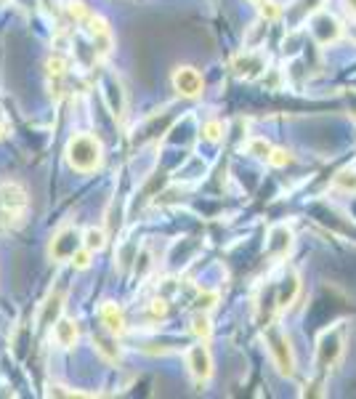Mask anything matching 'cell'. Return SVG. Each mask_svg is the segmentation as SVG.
<instances>
[{
  "mask_svg": "<svg viewBox=\"0 0 356 399\" xmlns=\"http://www.w3.org/2000/svg\"><path fill=\"white\" fill-rule=\"evenodd\" d=\"M67 162L78 173H91L101 165V141L91 133H78L67 141Z\"/></svg>",
  "mask_w": 356,
  "mask_h": 399,
  "instance_id": "cell-1",
  "label": "cell"
},
{
  "mask_svg": "<svg viewBox=\"0 0 356 399\" xmlns=\"http://www.w3.org/2000/svg\"><path fill=\"white\" fill-rule=\"evenodd\" d=\"M263 341H266V349L271 354V362L279 370V376H296V352L290 346V338L287 333L279 327L277 322L266 325V333H263Z\"/></svg>",
  "mask_w": 356,
  "mask_h": 399,
  "instance_id": "cell-2",
  "label": "cell"
},
{
  "mask_svg": "<svg viewBox=\"0 0 356 399\" xmlns=\"http://www.w3.org/2000/svg\"><path fill=\"white\" fill-rule=\"evenodd\" d=\"M343 349H346V325L340 322L335 327H327L322 336H319L317 346V367L324 370H333L340 357H343Z\"/></svg>",
  "mask_w": 356,
  "mask_h": 399,
  "instance_id": "cell-3",
  "label": "cell"
},
{
  "mask_svg": "<svg viewBox=\"0 0 356 399\" xmlns=\"http://www.w3.org/2000/svg\"><path fill=\"white\" fill-rule=\"evenodd\" d=\"M309 27H311V35H314V40H317L319 45H333V43H337V40L343 38V24H340V19H337L335 14L324 11V8H319L317 14L311 17Z\"/></svg>",
  "mask_w": 356,
  "mask_h": 399,
  "instance_id": "cell-4",
  "label": "cell"
},
{
  "mask_svg": "<svg viewBox=\"0 0 356 399\" xmlns=\"http://www.w3.org/2000/svg\"><path fill=\"white\" fill-rule=\"evenodd\" d=\"M27 208V195L19 184H0V221H19Z\"/></svg>",
  "mask_w": 356,
  "mask_h": 399,
  "instance_id": "cell-5",
  "label": "cell"
},
{
  "mask_svg": "<svg viewBox=\"0 0 356 399\" xmlns=\"http://www.w3.org/2000/svg\"><path fill=\"white\" fill-rule=\"evenodd\" d=\"M80 248H82V239H80L78 229L64 226V229L56 232V237L51 239L48 256H51V261H72V256L78 253Z\"/></svg>",
  "mask_w": 356,
  "mask_h": 399,
  "instance_id": "cell-6",
  "label": "cell"
},
{
  "mask_svg": "<svg viewBox=\"0 0 356 399\" xmlns=\"http://www.w3.org/2000/svg\"><path fill=\"white\" fill-rule=\"evenodd\" d=\"M186 365H189V373L197 383H208L213 376V357H210V349L205 346V341H199L197 346H192L186 352Z\"/></svg>",
  "mask_w": 356,
  "mask_h": 399,
  "instance_id": "cell-7",
  "label": "cell"
},
{
  "mask_svg": "<svg viewBox=\"0 0 356 399\" xmlns=\"http://www.w3.org/2000/svg\"><path fill=\"white\" fill-rule=\"evenodd\" d=\"M173 88L186 99H197L205 88V80L194 67H178L173 72Z\"/></svg>",
  "mask_w": 356,
  "mask_h": 399,
  "instance_id": "cell-8",
  "label": "cell"
},
{
  "mask_svg": "<svg viewBox=\"0 0 356 399\" xmlns=\"http://www.w3.org/2000/svg\"><path fill=\"white\" fill-rule=\"evenodd\" d=\"M99 317H101V325L107 327L109 336H122V333H125V314H122V309H120L118 303H112V301L101 303Z\"/></svg>",
  "mask_w": 356,
  "mask_h": 399,
  "instance_id": "cell-9",
  "label": "cell"
},
{
  "mask_svg": "<svg viewBox=\"0 0 356 399\" xmlns=\"http://www.w3.org/2000/svg\"><path fill=\"white\" fill-rule=\"evenodd\" d=\"M88 24V30H91V35L96 40V48H99V56H107L109 51H112V32H109V24L104 17H96V14H91V19L85 21Z\"/></svg>",
  "mask_w": 356,
  "mask_h": 399,
  "instance_id": "cell-10",
  "label": "cell"
},
{
  "mask_svg": "<svg viewBox=\"0 0 356 399\" xmlns=\"http://www.w3.org/2000/svg\"><path fill=\"white\" fill-rule=\"evenodd\" d=\"M234 69H237L239 78L250 80L263 69V59H260L258 54H253V51H245V54L237 56V61H234Z\"/></svg>",
  "mask_w": 356,
  "mask_h": 399,
  "instance_id": "cell-11",
  "label": "cell"
},
{
  "mask_svg": "<svg viewBox=\"0 0 356 399\" xmlns=\"http://www.w3.org/2000/svg\"><path fill=\"white\" fill-rule=\"evenodd\" d=\"M290 245H293V232L287 226H274L271 239H269V253L271 256H287Z\"/></svg>",
  "mask_w": 356,
  "mask_h": 399,
  "instance_id": "cell-12",
  "label": "cell"
},
{
  "mask_svg": "<svg viewBox=\"0 0 356 399\" xmlns=\"http://www.w3.org/2000/svg\"><path fill=\"white\" fill-rule=\"evenodd\" d=\"M333 189L340 192V195L356 197V168H340L333 176Z\"/></svg>",
  "mask_w": 356,
  "mask_h": 399,
  "instance_id": "cell-13",
  "label": "cell"
},
{
  "mask_svg": "<svg viewBox=\"0 0 356 399\" xmlns=\"http://www.w3.org/2000/svg\"><path fill=\"white\" fill-rule=\"evenodd\" d=\"M54 333H56L59 346L69 349V346H75V341H78V325H75L72 319H59V322L54 325Z\"/></svg>",
  "mask_w": 356,
  "mask_h": 399,
  "instance_id": "cell-14",
  "label": "cell"
},
{
  "mask_svg": "<svg viewBox=\"0 0 356 399\" xmlns=\"http://www.w3.org/2000/svg\"><path fill=\"white\" fill-rule=\"evenodd\" d=\"M61 301H64V293H61V290H56L54 296H48L45 309H43V314H40V327H48L51 322H59Z\"/></svg>",
  "mask_w": 356,
  "mask_h": 399,
  "instance_id": "cell-15",
  "label": "cell"
},
{
  "mask_svg": "<svg viewBox=\"0 0 356 399\" xmlns=\"http://www.w3.org/2000/svg\"><path fill=\"white\" fill-rule=\"evenodd\" d=\"M82 245H85L88 250H93V253L104 250V245H107V235H104V229L91 226V229L85 232V237H82Z\"/></svg>",
  "mask_w": 356,
  "mask_h": 399,
  "instance_id": "cell-16",
  "label": "cell"
},
{
  "mask_svg": "<svg viewBox=\"0 0 356 399\" xmlns=\"http://www.w3.org/2000/svg\"><path fill=\"white\" fill-rule=\"evenodd\" d=\"M258 11H260V19L266 21V24H271V21H277L282 17V6H279L277 0H263V3H258Z\"/></svg>",
  "mask_w": 356,
  "mask_h": 399,
  "instance_id": "cell-17",
  "label": "cell"
},
{
  "mask_svg": "<svg viewBox=\"0 0 356 399\" xmlns=\"http://www.w3.org/2000/svg\"><path fill=\"white\" fill-rule=\"evenodd\" d=\"M192 333H194V336H197L199 341H208V338H210L213 327H210V319H208V314H202V312H199L197 317L192 319Z\"/></svg>",
  "mask_w": 356,
  "mask_h": 399,
  "instance_id": "cell-18",
  "label": "cell"
},
{
  "mask_svg": "<svg viewBox=\"0 0 356 399\" xmlns=\"http://www.w3.org/2000/svg\"><path fill=\"white\" fill-rule=\"evenodd\" d=\"M266 162H269L271 168H285V165H290V162H293V155H290L285 147H271V152H269Z\"/></svg>",
  "mask_w": 356,
  "mask_h": 399,
  "instance_id": "cell-19",
  "label": "cell"
},
{
  "mask_svg": "<svg viewBox=\"0 0 356 399\" xmlns=\"http://www.w3.org/2000/svg\"><path fill=\"white\" fill-rule=\"evenodd\" d=\"M45 67H48V75H51L54 80H61L64 75H67V59H64V56H59V54H54V56L48 59V64H45Z\"/></svg>",
  "mask_w": 356,
  "mask_h": 399,
  "instance_id": "cell-20",
  "label": "cell"
},
{
  "mask_svg": "<svg viewBox=\"0 0 356 399\" xmlns=\"http://www.w3.org/2000/svg\"><path fill=\"white\" fill-rule=\"evenodd\" d=\"M67 14H69V19L82 21V24L91 19V11H88V6H85V3H80V0H72V3L67 6Z\"/></svg>",
  "mask_w": 356,
  "mask_h": 399,
  "instance_id": "cell-21",
  "label": "cell"
},
{
  "mask_svg": "<svg viewBox=\"0 0 356 399\" xmlns=\"http://www.w3.org/2000/svg\"><path fill=\"white\" fill-rule=\"evenodd\" d=\"M221 133H223V122H218V120H210V122L202 125V136L208 141H218Z\"/></svg>",
  "mask_w": 356,
  "mask_h": 399,
  "instance_id": "cell-22",
  "label": "cell"
},
{
  "mask_svg": "<svg viewBox=\"0 0 356 399\" xmlns=\"http://www.w3.org/2000/svg\"><path fill=\"white\" fill-rule=\"evenodd\" d=\"M91 259H93V250H88V248L82 245L78 253L72 256V266H75V269H88V266H91Z\"/></svg>",
  "mask_w": 356,
  "mask_h": 399,
  "instance_id": "cell-23",
  "label": "cell"
},
{
  "mask_svg": "<svg viewBox=\"0 0 356 399\" xmlns=\"http://www.w3.org/2000/svg\"><path fill=\"white\" fill-rule=\"evenodd\" d=\"M93 346H96V349H99L101 354L109 359V362H115V359L120 357L118 349H112V343H109V341H104L101 336H93Z\"/></svg>",
  "mask_w": 356,
  "mask_h": 399,
  "instance_id": "cell-24",
  "label": "cell"
},
{
  "mask_svg": "<svg viewBox=\"0 0 356 399\" xmlns=\"http://www.w3.org/2000/svg\"><path fill=\"white\" fill-rule=\"evenodd\" d=\"M247 149L253 152V155H258V158H269V152H271V144L263 139H256L247 144Z\"/></svg>",
  "mask_w": 356,
  "mask_h": 399,
  "instance_id": "cell-25",
  "label": "cell"
},
{
  "mask_svg": "<svg viewBox=\"0 0 356 399\" xmlns=\"http://www.w3.org/2000/svg\"><path fill=\"white\" fill-rule=\"evenodd\" d=\"M149 309H152V314H155V317H165V314H168V301L155 299V301H152V306H149Z\"/></svg>",
  "mask_w": 356,
  "mask_h": 399,
  "instance_id": "cell-26",
  "label": "cell"
},
{
  "mask_svg": "<svg viewBox=\"0 0 356 399\" xmlns=\"http://www.w3.org/2000/svg\"><path fill=\"white\" fill-rule=\"evenodd\" d=\"M218 301V293H208V296H199V309H210V306H216Z\"/></svg>",
  "mask_w": 356,
  "mask_h": 399,
  "instance_id": "cell-27",
  "label": "cell"
},
{
  "mask_svg": "<svg viewBox=\"0 0 356 399\" xmlns=\"http://www.w3.org/2000/svg\"><path fill=\"white\" fill-rule=\"evenodd\" d=\"M346 8L351 11V17H356V0H346Z\"/></svg>",
  "mask_w": 356,
  "mask_h": 399,
  "instance_id": "cell-28",
  "label": "cell"
},
{
  "mask_svg": "<svg viewBox=\"0 0 356 399\" xmlns=\"http://www.w3.org/2000/svg\"><path fill=\"white\" fill-rule=\"evenodd\" d=\"M247 3H253V6H258V3H263V0H247Z\"/></svg>",
  "mask_w": 356,
  "mask_h": 399,
  "instance_id": "cell-29",
  "label": "cell"
},
{
  "mask_svg": "<svg viewBox=\"0 0 356 399\" xmlns=\"http://www.w3.org/2000/svg\"><path fill=\"white\" fill-rule=\"evenodd\" d=\"M0 139H3V125H0Z\"/></svg>",
  "mask_w": 356,
  "mask_h": 399,
  "instance_id": "cell-30",
  "label": "cell"
}]
</instances>
